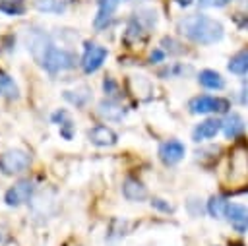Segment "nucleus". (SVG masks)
<instances>
[{
  "mask_svg": "<svg viewBox=\"0 0 248 246\" xmlns=\"http://www.w3.org/2000/svg\"><path fill=\"white\" fill-rule=\"evenodd\" d=\"M178 29L184 37H188L194 43L200 45H213L217 41L223 39V25L207 15L196 14V15H188L184 19L178 21Z\"/></svg>",
  "mask_w": 248,
  "mask_h": 246,
  "instance_id": "1",
  "label": "nucleus"
},
{
  "mask_svg": "<svg viewBox=\"0 0 248 246\" xmlns=\"http://www.w3.org/2000/svg\"><path fill=\"white\" fill-rule=\"evenodd\" d=\"M25 43H27V50L31 52L33 60L39 62L41 66L45 64V60L48 58V54H50L52 48H54V45L50 43L48 35L43 33L41 29H35V27H33V29H27V33H25Z\"/></svg>",
  "mask_w": 248,
  "mask_h": 246,
  "instance_id": "2",
  "label": "nucleus"
},
{
  "mask_svg": "<svg viewBox=\"0 0 248 246\" xmlns=\"http://www.w3.org/2000/svg\"><path fill=\"white\" fill-rule=\"evenodd\" d=\"M190 112L194 114H207V112H227L231 108V103L223 97H209V95H200L194 97L188 103Z\"/></svg>",
  "mask_w": 248,
  "mask_h": 246,
  "instance_id": "3",
  "label": "nucleus"
},
{
  "mask_svg": "<svg viewBox=\"0 0 248 246\" xmlns=\"http://www.w3.org/2000/svg\"><path fill=\"white\" fill-rule=\"evenodd\" d=\"M29 167V155L23 149H8L0 155V170L4 174H17Z\"/></svg>",
  "mask_w": 248,
  "mask_h": 246,
  "instance_id": "4",
  "label": "nucleus"
},
{
  "mask_svg": "<svg viewBox=\"0 0 248 246\" xmlns=\"http://www.w3.org/2000/svg\"><path fill=\"white\" fill-rule=\"evenodd\" d=\"M107 58V48L97 45V43H87L85 45V52H83V58H81V68L85 74H91L95 70L101 68V64L105 62Z\"/></svg>",
  "mask_w": 248,
  "mask_h": 246,
  "instance_id": "5",
  "label": "nucleus"
},
{
  "mask_svg": "<svg viewBox=\"0 0 248 246\" xmlns=\"http://www.w3.org/2000/svg\"><path fill=\"white\" fill-rule=\"evenodd\" d=\"M33 190H35V184H33L29 178H25V180L16 182V184L8 190V192H6V196H4V200H6V203H8V205L17 207V205H21V203L29 201V198L33 196Z\"/></svg>",
  "mask_w": 248,
  "mask_h": 246,
  "instance_id": "6",
  "label": "nucleus"
},
{
  "mask_svg": "<svg viewBox=\"0 0 248 246\" xmlns=\"http://www.w3.org/2000/svg\"><path fill=\"white\" fill-rule=\"evenodd\" d=\"M74 66H76V56L62 48H52V52L48 54V58L43 64V68H46L48 72H62V70H70Z\"/></svg>",
  "mask_w": 248,
  "mask_h": 246,
  "instance_id": "7",
  "label": "nucleus"
},
{
  "mask_svg": "<svg viewBox=\"0 0 248 246\" xmlns=\"http://www.w3.org/2000/svg\"><path fill=\"white\" fill-rule=\"evenodd\" d=\"M248 174V147H236L231 155V176L234 180H242Z\"/></svg>",
  "mask_w": 248,
  "mask_h": 246,
  "instance_id": "8",
  "label": "nucleus"
},
{
  "mask_svg": "<svg viewBox=\"0 0 248 246\" xmlns=\"http://www.w3.org/2000/svg\"><path fill=\"white\" fill-rule=\"evenodd\" d=\"M225 217L231 221V225H232L234 231H238V232H246L248 231V207L246 205L229 203Z\"/></svg>",
  "mask_w": 248,
  "mask_h": 246,
  "instance_id": "9",
  "label": "nucleus"
},
{
  "mask_svg": "<svg viewBox=\"0 0 248 246\" xmlns=\"http://www.w3.org/2000/svg\"><path fill=\"white\" fill-rule=\"evenodd\" d=\"M184 145L178 141V139H169L165 143H161L159 147V157L165 165H174L178 163L182 157H184Z\"/></svg>",
  "mask_w": 248,
  "mask_h": 246,
  "instance_id": "10",
  "label": "nucleus"
},
{
  "mask_svg": "<svg viewBox=\"0 0 248 246\" xmlns=\"http://www.w3.org/2000/svg\"><path fill=\"white\" fill-rule=\"evenodd\" d=\"M223 128V122L221 120H215V118H207L203 122H200L194 132H192V138L194 141H203V139H211L217 136V132Z\"/></svg>",
  "mask_w": 248,
  "mask_h": 246,
  "instance_id": "11",
  "label": "nucleus"
},
{
  "mask_svg": "<svg viewBox=\"0 0 248 246\" xmlns=\"http://www.w3.org/2000/svg\"><path fill=\"white\" fill-rule=\"evenodd\" d=\"M87 136H89L91 143H95V145H99V147H107V145H114V143H116V134H114L108 126H103V124L91 128V130L87 132Z\"/></svg>",
  "mask_w": 248,
  "mask_h": 246,
  "instance_id": "12",
  "label": "nucleus"
},
{
  "mask_svg": "<svg viewBox=\"0 0 248 246\" xmlns=\"http://www.w3.org/2000/svg\"><path fill=\"white\" fill-rule=\"evenodd\" d=\"M122 194L130 201H141L147 198V188L136 178H126L122 184Z\"/></svg>",
  "mask_w": 248,
  "mask_h": 246,
  "instance_id": "13",
  "label": "nucleus"
},
{
  "mask_svg": "<svg viewBox=\"0 0 248 246\" xmlns=\"http://www.w3.org/2000/svg\"><path fill=\"white\" fill-rule=\"evenodd\" d=\"M120 0H99V14L95 17V27H105L108 21H110V15L112 12L116 10Z\"/></svg>",
  "mask_w": 248,
  "mask_h": 246,
  "instance_id": "14",
  "label": "nucleus"
},
{
  "mask_svg": "<svg viewBox=\"0 0 248 246\" xmlns=\"http://www.w3.org/2000/svg\"><path fill=\"white\" fill-rule=\"evenodd\" d=\"M99 114L107 120H120L124 116V108L114 101H101L99 103Z\"/></svg>",
  "mask_w": 248,
  "mask_h": 246,
  "instance_id": "15",
  "label": "nucleus"
},
{
  "mask_svg": "<svg viewBox=\"0 0 248 246\" xmlns=\"http://www.w3.org/2000/svg\"><path fill=\"white\" fill-rule=\"evenodd\" d=\"M242 130H244V120H242L236 112H232V114H229V116L225 118V122H223V132H225L227 138H236L238 134H242Z\"/></svg>",
  "mask_w": 248,
  "mask_h": 246,
  "instance_id": "16",
  "label": "nucleus"
},
{
  "mask_svg": "<svg viewBox=\"0 0 248 246\" xmlns=\"http://www.w3.org/2000/svg\"><path fill=\"white\" fill-rule=\"evenodd\" d=\"M198 79H200V83H202L203 87H207V89H221V87L225 85L221 74H217L215 70H202L200 76H198Z\"/></svg>",
  "mask_w": 248,
  "mask_h": 246,
  "instance_id": "17",
  "label": "nucleus"
},
{
  "mask_svg": "<svg viewBox=\"0 0 248 246\" xmlns=\"http://www.w3.org/2000/svg\"><path fill=\"white\" fill-rule=\"evenodd\" d=\"M35 8L46 14H62L68 8V0H35Z\"/></svg>",
  "mask_w": 248,
  "mask_h": 246,
  "instance_id": "18",
  "label": "nucleus"
},
{
  "mask_svg": "<svg viewBox=\"0 0 248 246\" xmlns=\"http://www.w3.org/2000/svg\"><path fill=\"white\" fill-rule=\"evenodd\" d=\"M229 72L232 74H246L248 72V50H238L231 60H229Z\"/></svg>",
  "mask_w": 248,
  "mask_h": 246,
  "instance_id": "19",
  "label": "nucleus"
},
{
  "mask_svg": "<svg viewBox=\"0 0 248 246\" xmlns=\"http://www.w3.org/2000/svg\"><path fill=\"white\" fill-rule=\"evenodd\" d=\"M227 207H229V201L223 198V196H213L209 201H207V211L211 217L215 219H221L227 215Z\"/></svg>",
  "mask_w": 248,
  "mask_h": 246,
  "instance_id": "20",
  "label": "nucleus"
},
{
  "mask_svg": "<svg viewBox=\"0 0 248 246\" xmlns=\"http://www.w3.org/2000/svg\"><path fill=\"white\" fill-rule=\"evenodd\" d=\"M17 85L14 83L12 77L0 74V95L6 97V99H17Z\"/></svg>",
  "mask_w": 248,
  "mask_h": 246,
  "instance_id": "21",
  "label": "nucleus"
},
{
  "mask_svg": "<svg viewBox=\"0 0 248 246\" xmlns=\"http://www.w3.org/2000/svg\"><path fill=\"white\" fill-rule=\"evenodd\" d=\"M0 10L10 15H17L23 12V0H0Z\"/></svg>",
  "mask_w": 248,
  "mask_h": 246,
  "instance_id": "22",
  "label": "nucleus"
},
{
  "mask_svg": "<svg viewBox=\"0 0 248 246\" xmlns=\"http://www.w3.org/2000/svg\"><path fill=\"white\" fill-rule=\"evenodd\" d=\"M200 4L205 8H215V6H223L225 0H200Z\"/></svg>",
  "mask_w": 248,
  "mask_h": 246,
  "instance_id": "23",
  "label": "nucleus"
},
{
  "mask_svg": "<svg viewBox=\"0 0 248 246\" xmlns=\"http://www.w3.org/2000/svg\"><path fill=\"white\" fill-rule=\"evenodd\" d=\"M151 205H155V207H159V209H163V211H170V209H172L169 203H163V200H159V198H155V200L151 201Z\"/></svg>",
  "mask_w": 248,
  "mask_h": 246,
  "instance_id": "24",
  "label": "nucleus"
},
{
  "mask_svg": "<svg viewBox=\"0 0 248 246\" xmlns=\"http://www.w3.org/2000/svg\"><path fill=\"white\" fill-rule=\"evenodd\" d=\"M163 58V52L161 50H155L153 54H151V60H161Z\"/></svg>",
  "mask_w": 248,
  "mask_h": 246,
  "instance_id": "25",
  "label": "nucleus"
},
{
  "mask_svg": "<svg viewBox=\"0 0 248 246\" xmlns=\"http://www.w3.org/2000/svg\"><path fill=\"white\" fill-rule=\"evenodd\" d=\"M180 6H188V4H192V0H176Z\"/></svg>",
  "mask_w": 248,
  "mask_h": 246,
  "instance_id": "26",
  "label": "nucleus"
},
{
  "mask_svg": "<svg viewBox=\"0 0 248 246\" xmlns=\"http://www.w3.org/2000/svg\"><path fill=\"white\" fill-rule=\"evenodd\" d=\"M244 91H246V93H244V99H242V101H244V103H248V83H246V87H244Z\"/></svg>",
  "mask_w": 248,
  "mask_h": 246,
  "instance_id": "27",
  "label": "nucleus"
}]
</instances>
